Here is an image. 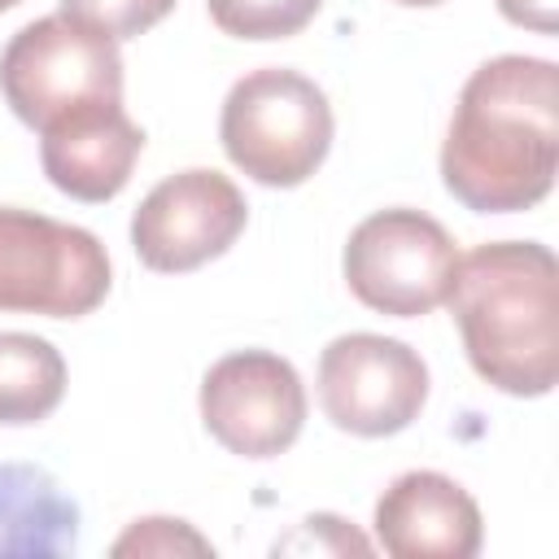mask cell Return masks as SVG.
Returning a JSON list of instances; mask_svg holds the SVG:
<instances>
[{
    "label": "cell",
    "instance_id": "14",
    "mask_svg": "<svg viewBox=\"0 0 559 559\" xmlns=\"http://www.w3.org/2000/svg\"><path fill=\"white\" fill-rule=\"evenodd\" d=\"M223 35L236 39H288L297 35L323 0H205Z\"/></svg>",
    "mask_w": 559,
    "mask_h": 559
},
{
    "label": "cell",
    "instance_id": "11",
    "mask_svg": "<svg viewBox=\"0 0 559 559\" xmlns=\"http://www.w3.org/2000/svg\"><path fill=\"white\" fill-rule=\"evenodd\" d=\"M39 162L57 192L74 201H114L144 148V131L127 118L122 105H92L57 118L39 131Z\"/></svg>",
    "mask_w": 559,
    "mask_h": 559
},
{
    "label": "cell",
    "instance_id": "10",
    "mask_svg": "<svg viewBox=\"0 0 559 559\" xmlns=\"http://www.w3.org/2000/svg\"><path fill=\"white\" fill-rule=\"evenodd\" d=\"M376 542L397 559H472L485 542V524L459 480L402 472L376 502Z\"/></svg>",
    "mask_w": 559,
    "mask_h": 559
},
{
    "label": "cell",
    "instance_id": "2",
    "mask_svg": "<svg viewBox=\"0 0 559 559\" xmlns=\"http://www.w3.org/2000/svg\"><path fill=\"white\" fill-rule=\"evenodd\" d=\"M559 266L537 240H493L459 258L450 314L476 376L511 397H542L559 376Z\"/></svg>",
    "mask_w": 559,
    "mask_h": 559
},
{
    "label": "cell",
    "instance_id": "13",
    "mask_svg": "<svg viewBox=\"0 0 559 559\" xmlns=\"http://www.w3.org/2000/svg\"><path fill=\"white\" fill-rule=\"evenodd\" d=\"M66 358L31 332H0V424H39L61 406Z\"/></svg>",
    "mask_w": 559,
    "mask_h": 559
},
{
    "label": "cell",
    "instance_id": "17",
    "mask_svg": "<svg viewBox=\"0 0 559 559\" xmlns=\"http://www.w3.org/2000/svg\"><path fill=\"white\" fill-rule=\"evenodd\" d=\"M332 550V555H345V550H371V542L367 537H358L345 520H336V515H310V520H301L297 524V533L293 537H284V542H275V550Z\"/></svg>",
    "mask_w": 559,
    "mask_h": 559
},
{
    "label": "cell",
    "instance_id": "15",
    "mask_svg": "<svg viewBox=\"0 0 559 559\" xmlns=\"http://www.w3.org/2000/svg\"><path fill=\"white\" fill-rule=\"evenodd\" d=\"M175 9V0H61V13L74 17L79 26L118 39H135L148 26H157L166 13Z\"/></svg>",
    "mask_w": 559,
    "mask_h": 559
},
{
    "label": "cell",
    "instance_id": "1",
    "mask_svg": "<svg viewBox=\"0 0 559 559\" xmlns=\"http://www.w3.org/2000/svg\"><path fill=\"white\" fill-rule=\"evenodd\" d=\"M559 166V70L546 57H493L459 92L441 179L476 214L533 210Z\"/></svg>",
    "mask_w": 559,
    "mask_h": 559
},
{
    "label": "cell",
    "instance_id": "16",
    "mask_svg": "<svg viewBox=\"0 0 559 559\" xmlns=\"http://www.w3.org/2000/svg\"><path fill=\"white\" fill-rule=\"evenodd\" d=\"M179 550L210 555V542H205L201 533H192L183 520H166V515L135 520V524L114 542V555H179Z\"/></svg>",
    "mask_w": 559,
    "mask_h": 559
},
{
    "label": "cell",
    "instance_id": "3",
    "mask_svg": "<svg viewBox=\"0 0 559 559\" xmlns=\"http://www.w3.org/2000/svg\"><path fill=\"white\" fill-rule=\"evenodd\" d=\"M218 140L236 170L262 188L306 183L332 148V105L323 87L297 70H253L231 83Z\"/></svg>",
    "mask_w": 559,
    "mask_h": 559
},
{
    "label": "cell",
    "instance_id": "4",
    "mask_svg": "<svg viewBox=\"0 0 559 559\" xmlns=\"http://www.w3.org/2000/svg\"><path fill=\"white\" fill-rule=\"evenodd\" d=\"M0 92L26 127L44 131L92 105H122V52L109 35H96L66 13H48L4 44Z\"/></svg>",
    "mask_w": 559,
    "mask_h": 559
},
{
    "label": "cell",
    "instance_id": "5",
    "mask_svg": "<svg viewBox=\"0 0 559 559\" xmlns=\"http://www.w3.org/2000/svg\"><path fill=\"white\" fill-rule=\"evenodd\" d=\"M105 293L109 253L87 227L0 205V310L83 319Z\"/></svg>",
    "mask_w": 559,
    "mask_h": 559
},
{
    "label": "cell",
    "instance_id": "8",
    "mask_svg": "<svg viewBox=\"0 0 559 559\" xmlns=\"http://www.w3.org/2000/svg\"><path fill=\"white\" fill-rule=\"evenodd\" d=\"M201 424L240 459L284 454L306 424V389L297 367L271 349L218 358L201 380Z\"/></svg>",
    "mask_w": 559,
    "mask_h": 559
},
{
    "label": "cell",
    "instance_id": "9",
    "mask_svg": "<svg viewBox=\"0 0 559 559\" xmlns=\"http://www.w3.org/2000/svg\"><path fill=\"white\" fill-rule=\"evenodd\" d=\"M249 205L240 188L205 166L166 175L131 214V245L148 271L183 275L227 253L245 231Z\"/></svg>",
    "mask_w": 559,
    "mask_h": 559
},
{
    "label": "cell",
    "instance_id": "19",
    "mask_svg": "<svg viewBox=\"0 0 559 559\" xmlns=\"http://www.w3.org/2000/svg\"><path fill=\"white\" fill-rule=\"evenodd\" d=\"M393 4H406V9H432V4H441V0H393Z\"/></svg>",
    "mask_w": 559,
    "mask_h": 559
},
{
    "label": "cell",
    "instance_id": "6",
    "mask_svg": "<svg viewBox=\"0 0 559 559\" xmlns=\"http://www.w3.org/2000/svg\"><path fill=\"white\" fill-rule=\"evenodd\" d=\"M459 271L454 236L424 210H376L345 240V284L380 314L415 319L450 297Z\"/></svg>",
    "mask_w": 559,
    "mask_h": 559
},
{
    "label": "cell",
    "instance_id": "12",
    "mask_svg": "<svg viewBox=\"0 0 559 559\" xmlns=\"http://www.w3.org/2000/svg\"><path fill=\"white\" fill-rule=\"evenodd\" d=\"M79 546V502L31 463H0V559H61Z\"/></svg>",
    "mask_w": 559,
    "mask_h": 559
},
{
    "label": "cell",
    "instance_id": "20",
    "mask_svg": "<svg viewBox=\"0 0 559 559\" xmlns=\"http://www.w3.org/2000/svg\"><path fill=\"white\" fill-rule=\"evenodd\" d=\"M13 4H22V0H0V13H4V9H13Z\"/></svg>",
    "mask_w": 559,
    "mask_h": 559
},
{
    "label": "cell",
    "instance_id": "7",
    "mask_svg": "<svg viewBox=\"0 0 559 559\" xmlns=\"http://www.w3.org/2000/svg\"><path fill=\"white\" fill-rule=\"evenodd\" d=\"M319 402L341 432L393 437L419 419L428 367L406 341L349 332L319 354Z\"/></svg>",
    "mask_w": 559,
    "mask_h": 559
},
{
    "label": "cell",
    "instance_id": "18",
    "mask_svg": "<svg viewBox=\"0 0 559 559\" xmlns=\"http://www.w3.org/2000/svg\"><path fill=\"white\" fill-rule=\"evenodd\" d=\"M498 13L515 26L537 31V35L559 31V0H498Z\"/></svg>",
    "mask_w": 559,
    "mask_h": 559
}]
</instances>
